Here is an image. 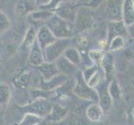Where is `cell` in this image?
Segmentation results:
<instances>
[{
    "label": "cell",
    "instance_id": "1",
    "mask_svg": "<svg viewBox=\"0 0 134 125\" xmlns=\"http://www.w3.org/2000/svg\"><path fill=\"white\" fill-rule=\"evenodd\" d=\"M47 26L57 39H68L74 33L73 24L63 20L55 14L48 20Z\"/></svg>",
    "mask_w": 134,
    "mask_h": 125
},
{
    "label": "cell",
    "instance_id": "2",
    "mask_svg": "<svg viewBox=\"0 0 134 125\" xmlns=\"http://www.w3.org/2000/svg\"><path fill=\"white\" fill-rule=\"evenodd\" d=\"M53 106V104L50 103L47 99L41 97V98L34 100L33 103L22 106L19 108V109L21 111H24L26 113H33L45 118L51 113Z\"/></svg>",
    "mask_w": 134,
    "mask_h": 125
},
{
    "label": "cell",
    "instance_id": "3",
    "mask_svg": "<svg viewBox=\"0 0 134 125\" xmlns=\"http://www.w3.org/2000/svg\"><path fill=\"white\" fill-rule=\"evenodd\" d=\"M72 92L77 97L82 99L98 101L99 99L98 93L94 89H92L91 87L87 85V83L85 82L81 73H78L77 74L76 81L74 83V87L72 89Z\"/></svg>",
    "mask_w": 134,
    "mask_h": 125
},
{
    "label": "cell",
    "instance_id": "4",
    "mask_svg": "<svg viewBox=\"0 0 134 125\" xmlns=\"http://www.w3.org/2000/svg\"><path fill=\"white\" fill-rule=\"evenodd\" d=\"M68 39H57L53 44H50L44 48L43 57L45 63H55L57 60L62 57L64 52L69 48Z\"/></svg>",
    "mask_w": 134,
    "mask_h": 125
},
{
    "label": "cell",
    "instance_id": "5",
    "mask_svg": "<svg viewBox=\"0 0 134 125\" xmlns=\"http://www.w3.org/2000/svg\"><path fill=\"white\" fill-rule=\"evenodd\" d=\"M92 18L90 11L87 8H82L77 12L76 19L73 23V32L83 31L92 25Z\"/></svg>",
    "mask_w": 134,
    "mask_h": 125
},
{
    "label": "cell",
    "instance_id": "6",
    "mask_svg": "<svg viewBox=\"0 0 134 125\" xmlns=\"http://www.w3.org/2000/svg\"><path fill=\"white\" fill-rule=\"evenodd\" d=\"M56 40L57 39L54 37L47 25H43L38 29V33H37V41L43 50L50 44H53Z\"/></svg>",
    "mask_w": 134,
    "mask_h": 125
},
{
    "label": "cell",
    "instance_id": "7",
    "mask_svg": "<svg viewBox=\"0 0 134 125\" xmlns=\"http://www.w3.org/2000/svg\"><path fill=\"white\" fill-rule=\"evenodd\" d=\"M122 1H108L106 12L111 22L122 21Z\"/></svg>",
    "mask_w": 134,
    "mask_h": 125
},
{
    "label": "cell",
    "instance_id": "8",
    "mask_svg": "<svg viewBox=\"0 0 134 125\" xmlns=\"http://www.w3.org/2000/svg\"><path fill=\"white\" fill-rule=\"evenodd\" d=\"M29 62L34 67H39L45 63L43 48L40 47L38 41H35L31 46L29 54Z\"/></svg>",
    "mask_w": 134,
    "mask_h": 125
},
{
    "label": "cell",
    "instance_id": "9",
    "mask_svg": "<svg viewBox=\"0 0 134 125\" xmlns=\"http://www.w3.org/2000/svg\"><path fill=\"white\" fill-rule=\"evenodd\" d=\"M128 31L127 27L122 21L118 22H109L108 24V43L114 39L115 37H124L127 35Z\"/></svg>",
    "mask_w": 134,
    "mask_h": 125
},
{
    "label": "cell",
    "instance_id": "10",
    "mask_svg": "<svg viewBox=\"0 0 134 125\" xmlns=\"http://www.w3.org/2000/svg\"><path fill=\"white\" fill-rule=\"evenodd\" d=\"M55 63H56V66L58 69L59 73L67 77H72L77 72V67L69 62L63 55L62 57H60L55 62Z\"/></svg>",
    "mask_w": 134,
    "mask_h": 125
},
{
    "label": "cell",
    "instance_id": "11",
    "mask_svg": "<svg viewBox=\"0 0 134 125\" xmlns=\"http://www.w3.org/2000/svg\"><path fill=\"white\" fill-rule=\"evenodd\" d=\"M68 81V77L59 73L58 75L53 77L48 81H43L41 84V89L42 91H53L56 90L59 87L63 85L64 83H66Z\"/></svg>",
    "mask_w": 134,
    "mask_h": 125
},
{
    "label": "cell",
    "instance_id": "12",
    "mask_svg": "<svg viewBox=\"0 0 134 125\" xmlns=\"http://www.w3.org/2000/svg\"><path fill=\"white\" fill-rule=\"evenodd\" d=\"M101 66L103 67L105 78L107 82H111L114 78L115 68H114V58L110 53L105 54V57L102 62Z\"/></svg>",
    "mask_w": 134,
    "mask_h": 125
},
{
    "label": "cell",
    "instance_id": "13",
    "mask_svg": "<svg viewBox=\"0 0 134 125\" xmlns=\"http://www.w3.org/2000/svg\"><path fill=\"white\" fill-rule=\"evenodd\" d=\"M68 113V109L63 107L62 105L58 104H54L51 113L45 119L48 123H58L62 121V120L67 116Z\"/></svg>",
    "mask_w": 134,
    "mask_h": 125
},
{
    "label": "cell",
    "instance_id": "14",
    "mask_svg": "<svg viewBox=\"0 0 134 125\" xmlns=\"http://www.w3.org/2000/svg\"><path fill=\"white\" fill-rule=\"evenodd\" d=\"M38 10L35 2L32 1H18L14 6V12L18 16H25L31 14L32 13Z\"/></svg>",
    "mask_w": 134,
    "mask_h": 125
},
{
    "label": "cell",
    "instance_id": "15",
    "mask_svg": "<svg viewBox=\"0 0 134 125\" xmlns=\"http://www.w3.org/2000/svg\"><path fill=\"white\" fill-rule=\"evenodd\" d=\"M122 22L127 28L134 24V2L126 0L122 4Z\"/></svg>",
    "mask_w": 134,
    "mask_h": 125
},
{
    "label": "cell",
    "instance_id": "16",
    "mask_svg": "<svg viewBox=\"0 0 134 125\" xmlns=\"http://www.w3.org/2000/svg\"><path fill=\"white\" fill-rule=\"evenodd\" d=\"M37 68L42 74L43 81H48L60 73L55 63H44L43 65Z\"/></svg>",
    "mask_w": 134,
    "mask_h": 125
},
{
    "label": "cell",
    "instance_id": "17",
    "mask_svg": "<svg viewBox=\"0 0 134 125\" xmlns=\"http://www.w3.org/2000/svg\"><path fill=\"white\" fill-rule=\"evenodd\" d=\"M103 112L104 111L102 109L100 105L97 104H92L89 105L86 109L87 118L94 123H99L103 119Z\"/></svg>",
    "mask_w": 134,
    "mask_h": 125
},
{
    "label": "cell",
    "instance_id": "18",
    "mask_svg": "<svg viewBox=\"0 0 134 125\" xmlns=\"http://www.w3.org/2000/svg\"><path fill=\"white\" fill-rule=\"evenodd\" d=\"M98 104L103 111H108L113 104V98L108 92V86L104 84L101 87V93L98 94Z\"/></svg>",
    "mask_w": 134,
    "mask_h": 125
},
{
    "label": "cell",
    "instance_id": "19",
    "mask_svg": "<svg viewBox=\"0 0 134 125\" xmlns=\"http://www.w3.org/2000/svg\"><path fill=\"white\" fill-rule=\"evenodd\" d=\"M77 10H75L73 8L71 7H65L62 8H57L54 11L55 15H57L62 19L68 21L69 23L73 24L76 19Z\"/></svg>",
    "mask_w": 134,
    "mask_h": 125
},
{
    "label": "cell",
    "instance_id": "20",
    "mask_svg": "<svg viewBox=\"0 0 134 125\" xmlns=\"http://www.w3.org/2000/svg\"><path fill=\"white\" fill-rule=\"evenodd\" d=\"M63 56L65 57L69 62L74 64L75 66L78 67L82 63V57L81 53L77 48L73 47H69L66 49L63 53Z\"/></svg>",
    "mask_w": 134,
    "mask_h": 125
},
{
    "label": "cell",
    "instance_id": "21",
    "mask_svg": "<svg viewBox=\"0 0 134 125\" xmlns=\"http://www.w3.org/2000/svg\"><path fill=\"white\" fill-rule=\"evenodd\" d=\"M37 33L38 31L36 30V28L34 25L30 24L27 28L26 34L24 37V39L22 42V46L25 48H31V46L34 44V42L37 40Z\"/></svg>",
    "mask_w": 134,
    "mask_h": 125
},
{
    "label": "cell",
    "instance_id": "22",
    "mask_svg": "<svg viewBox=\"0 0 134 125\" xmlns=\"http://www.w3.org/2000/svg\"><path fill=\"white\" fill-rule=\"evenodd\" d=\"M31 78L32 76L29 72H24L13 79V85L17 89H26L29 85Z\"/></svg>",
    "mask_w": 134,
    "mask_h": 125
},
{
    "label": "cell",
    "instance_id": "23",
    "mask_svg": "<svg viewBox=\"0 0 134 125\" xmlns=\"http://www.w3.org/2000/svg\"><path fill=\"white\" fill-rule=\"evenodd\" d=\"M44 120L43 118H41L38 115L33 113H25L23 119L16 125H38Z\"/></svg>",
    "mask_w": 134,
    "mask_h": 125
},
{
    "label": "cell",
    "instance_id": "24",
    "mask_svg": "<svg viewBox=\"0 0 134 125\" xmlns=\"http://www.w3.org/2000/svg\"><path fill=\"white\" fill-rule=\"evenodd\" d=\"M10 99L11 90L9 86L5 83H0V105H7Z\"/></svg>",
    "mask_w": 134,
    "mask_h": 125
},
{
    "label": "cell",
    "instance_id": "25",
    "mask_svg": "<svg viewBox=\"0 0 134 125\" xmlns=\"http://www.w3.org/2000/svg\"><path fill=\"white\" fill-rule=\"evenodd\" d=\"M105 52L102 49H92L88 52V58L95 63L96 66H99L105 57Z\"/></svg>",
    "mask_w": 134,
    "mask_h": 125
},
{
    "label": "cell",
    "instance_id": "26",
    "mask_svg": "<svg viewBox=\"0 0 134 125\" xmlns=\"http://www.w3.org/2000/svg\"><path fill=\"white\" fill-rule=\"evenodd\" d=\"M55 13L52 11H48V10H37L34 13H31V17L34 20H48L52 18Z\"/></svg>",
    "mask_w": 134,
    "mask_h": 125
},
{
    "label": "cell",
    "instance_id": "27",
    "mask_svg": "<svg viewBox=\"0 0 134 125\" xmlns=\"http://www.w3.org/2000/svg\"><path fill=\"white\" fill-rule=\"evenodd\" d=\"M108 92L113 99H118L121 95V89L115 78L110 82V84L108 85Z\"/></svg>",
    "mask_w": 134,
    "mask_h": 125
},
{
    "label": "cell",
    "instance_id": "28",
    "mask_svg": "<svg viewBox=\"0 0 134 125\" xmlns=\"http://www.w3.org/2000/svg\"><path fill=\"white\" fill-rule=\"evenodd\" d=\"M108 44H109L108 48L110 51H117L123 48L125 42H124L123 37L118 36V37H115V38L111 40Z\"/></svg>",
    "mask_w": 134,
    "mask_h": 125
},
{
    "label": "cell",
    "instance_id": "29",
    "mask_svg": "<svg viewBox=\"0 0 134 125\" xmlns=\"http://www.w3.org/2000/svg\"><path fill=\"white\" fill-rule=\"evenodd\" d=\"M11 23L6 14L0 11V34H3L10 28Z\"/></svg>",
    "mask_w": 134,
    "mask_h": 125
},
{
    "label": "cell",
    "instance_id": "30",
    "mask_svg": "<svg viewBox=\"0 0 134 125\" xmlns=\"http://www.w3.org/2000/svg\"><path fill=\"white\" fill-rule=\"evenodd\" d=\"M99 70H98V66L96 65H93V66H90L88 68H87L82 73V77H83L84 80L86 83H87V81H88L90 78L93 76L96 73H98Z\"/></svg>",
    "mask_w": 134,
    "mask_h": 125
},
{
    "label": "cell",
    "instance_id": "31",
    "mask_svg": "<svg viewBox=\"0 0 134 125\" xmlns=\"http://www.w3.org/2000/svg\"><path fill=\"white\" fill-rule=\"evenodd\" d=\"M87 85L91 87L92 89H94L97 86H98L100 83V74H99V71L98 73H96L95 74L92 76L90 79L87 81Z\"/></svg>",
    "mask_w": 134,
    "mask_h": 125
},
{
    "label": "cell",
    "instance_id": "32",
    "mask_svg": "<svg viewBox=\"0 0 134 125\" xmlns=\"http://www.w3.org/2000/svg\"><path fill=\"white\" fill-rule=\"evenodd\" d=\"M77 43V45L79 46L81 48H86L89 46L90 40L88 37H87V36H80V37H78Z\"/></svg>",
    "mask_w": 134,
    "mask_h": 125
},
{
    "label": "cell",
    "instance_id": "33",
    "mask_svg": "<svg viewBox=\"0 0 134 125\" xmlns=\"http://www.w3.org/2000/svg\"><path fill=\"white\" fill-rule=\"evenodd\" d=\"M68 125H85V124L82 121V119L75 118L71 119L70 121H69Z\"/></svg>",
    "mask_w": 134,
    "mask_h": 125
},
{
    "label": "cell",
    "instance_id": "34",
    "mask_svg": "<svg viewBox=\"0 0 134 125\" xmlns=\"http://www.w3.org/2000/svg\"><path fill=\"white\" fill-rule=\"evenodd\" d=\"M128 29H129V30H128L129 34H130V36L132 39H134V24H132L130 27H128Z\"/></svg>",
    "mask_w": 134,
    "mask_h": 125
},
{
    "label": "cell",
    "instance_id": "35",
    "mask_svg": "<svg viewBox=\"0 0 134 125\" xmlns=\"http://www.w3.org/2000/svg\"><path fill=\"white\" fill-rule=\"evenodd\" d=\"M38 125H48V123L46 121V120H43V121L42 122V123H40L39 124H38Z\"/></svg>",
    "mask_w": 134,
    "mask_h": 125
},
{
    "label": "cell",
    "instance_id": "36",
    "mask_svg": "<svg viewBox=\"0 0 134 125\" xmlns=\"http://www.w3.org/2000/svg\"><path fill=\"white\" fill-rule=\"evenodd\" d=\"M132 117H133V119H134V110H133V113H132Z\"/></svg>",
    "mask_w": 134,
    "mask_h": 125
},
{
    "label": "cell",
    "instance_id": "37",
    "mask_svg": "<svg viewBox=\"0 0 134 125\" xmlns=\"http://www.w3.org/2000/svg\"><path fill=\"white\" fill-rule=\"evenodd\" d=\"M1 61H2V59H1V58H0V63H1Z\"/></svg>",
    "mask_w": 134,
    "mask_h": 125
}]
</instances>
